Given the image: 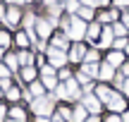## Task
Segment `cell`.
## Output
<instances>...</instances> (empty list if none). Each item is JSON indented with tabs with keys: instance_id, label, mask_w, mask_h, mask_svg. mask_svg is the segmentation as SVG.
<instances>
[{
	"instance_id": "1",
	"label": "cell",
	"mask_w": 129,
	"mask_h": 122,
	"mask_svg": "<svg viewBox=\"0 0 129 122\" xmlns=\"http://www.w3.org/2000/svg\"><path fill=\"white\" fill-rule=\"evenodd\" d=\"M67 34H69L72 38H79V41H81V38L86 36V24H84V19L74 17L72 22H69V29H67Z\"/></svg>"
},
{
	"instance_id": "2",
	"label": "cell",
	"mask_w": 129,
	"mask_h": 122,
	"mask_svg": "<svg viewBox=\"0 0 129 122\" xmlns=\"http://www.w3.org/2000/svg\"><path fill=\"white\" fill-rule=\"evenodd\" d=\"M34 110H36V115H50L53 98H48V96H38V98L34 101Z\"/></svg>"
},
{
	"instance_id": "3",
	"label": "cell",
	"mask_w": 129,
	"mask_h": 122,
	"mask_svg": "<svg viewBox=\"0 0 129 122\" xmlns=\"http://www.w3.org/2000/svg\"><path fill=\"white\" fill-rule=\"evenodd\" d=\"M81 103H84V108L91 110V113H98V110H101V101H98V96H93V94H86L81 98Z\"/></svg>"
},
{
	"instance_id": "4",
	"label": "cell",
	"mask_w": 129,
	"mask_h": 122,
	"mask_svg": "<svg viewBox=\"0 0 129 122\" xmlns=\"http://www.w3.org/2000/svg\"><path fill=\"white\" fill-rule=\"evenodd\" d=\"M48 53H50V62H53V67H60V65H64V62H67V55H64L60 48H55V46H53Z\"/></svg>"
},
{
	"instance_id": "5",
	"label": "cell",
	"mask_w": 129,
	"mask_h": 122,
	"mask_svg": "<svg viewBox=\"0 0 129 122\" xmlns=\"http://www.w3.org/2000/svg\"><path fill=\"white\" fill-rule=\"evenodd\" d=\"M64 98H79V84H77V79H67V84H64Z\"/></svg>"
},
{
	"instance_id": "6",
	"label": "cell",
	"mask_w": 129,
	"mask_h": 122,
	"mask_svg": "<svg viewBox=\"0 0 129 122\" xmlns=\"http://www.w3.org/2000/svg\"><path fill=\"white\" fill-rule=\"evenodd\" d=\"M108 105H110V110H117V113H122V110L127 108L124 98H122V96H117V94H112V98L108 101Z\"/></svg>"
},
{
	"instance_id": "7",
	"label": "cell",
	"mask_w": 129,
	"mask_h": 122,
	"mask_svg": "<svg viewBox=\"0 0 129 122\" xmlns=\"http://www.w3.org/2000/svg\"><path fill=\"white\" fill-rule=\"evenodd\" d=\"M86 55V48L81 46V43H77V46H72V50H69V60H81V57Z\"/></svg>"
},
{
	"instance_id": "8",
	"label": "cell",
	"mask_w": 129,
	"mask_h": 122,
	"mask_svg": "<svg viewBox=\"0 0 129 122\" xmlns=\"http://www.w3.org/2000/svg\"><path fill=\"white\" fill-rule=\"evenodd\" d=\"M19 17H22V14H19L17 7H12V10H7V12H5V22H7L10 26H14V24L19 22Z\"/></svg>"
},
{
	"instance_id": "9",
	"label": "cell",
	"mask_w": 129,
	"mask_h": 122,
	"mask_svg": "<svg viewBox=\"0 0 129 122\" xmlns=\"http://www.w3.org/2000/svg\"><path fill=\"white\" fill-rule=\"evenodd\" d=\"M48 31H50V22H46V19H36V34H41V38H46Z\"/></svg>"
},
{
	"instance_id": "10",
	"label": "cell",
	"mask_w": 129,
	"mask_h": 122,
	"mask_svg": "<svg viewBox=\"0 0 129 122\" xmlns=\"http://www.w3.org/2000/svg\"><path fill=\"white\" fill-rule=\"evenodd\" d=\"M96 96H98V101H105V103H108V101L112 98V91L108 89V86H98V89H96Z\"/></svg>"
},
{
	"instance_id": "11",
	"label": "cell",
	"mask_w": 129,
	"mask_h": 122,
	"mask_svg": "<svg viewBox=\"0 0 129 122\" xmlns=\"http://www.w3.org/2000/svg\"><path fill=\"white\" fill-rule=\"evenodd\" d=\"M112 34H115V31H112V29H103V31H101V46L103 48H105V46H110V41H112Z\"/></svg>"
},
{
	"instance_id": "12",
	"label": "cell",
	"mask_w": 129,
	"mask_h": 122,
	"mask_svg": "<svg viewBox=\"0 0 129 122\" xmlns=\"http://www.w3.org/2000/svg\"><path fill=\"white\" fill-rule=\"evenodd\" d=\"M98 72H101V70H98L93 62H86V65H84V74H86V77H98Z\"/></svg>"
},
{
	"instance_id": "13",
	"label": "cell",
	"mask_w": 129,
	"mask_h": 122,
	"mask_svg": "<svg viewBox=\"0 0 129 122\" xmlns=\"http://www.w3.org/2000/svg\"><path fill=\"white\" fill-rule=\"evenodd\" d=\"M98 77H101V79H110V77H112V65H110V62L101 67V72H98Z\"/></svg>"
},
{
	"instance_id": "14",
	"label": "cell",
	"mask_w": 129,
	"mask_h": 122,
	"mask_svg": "<svg viewBox=\"0 0 129 122\" xmlns=\"http://www.w3.org/2000/svg\"><path fill=\"white\" fill-rule=\"evenodd\" d=\"M74 122H86V108H77L74 110Z\"/></svg>"
},
{
	"instance_id": "15",
	"label": "cell",
	"mask_w": 129,
	"mask_h": 122,
	"mask_svg": "<svg viewBox=\"0 0 129 122\" xmlns=\"http://www.w3.org/2000/svg\"><path fill=\"white\" fill-rule=\"evenodd\" d=\"M101 31H103V29L98 26V24H91L88 31H86V36H88V38H98V34H101Z\"/></svg>"
},
{
	"instance_id": "16",
	"label": "cell",
	"mask_w": 129,
	"mask_h": 122,
	"mask_svg": "<svg viewBox=\"0 0 129 122\" xmlns=\"http://www.w3.org/2000/svg\"><path fill=\"white\" fill-rule=\"evenodd\" d=\"M43 91H46V89H43V84H36V81H34L31 89H29V94H31V96H43Z\"/></svg>"
},
{
	"instance_id": "17",
	"label": "cell",
	"mask_w": 129,
	"mask_h": 122,
	"mask_svg": "<svg viewBox=\"0 0 129 122\" xmlns=\"http://www.w3.org/2000/svg\"><path fill=\"white\" fill-rule=\"evenodd\" d=\"M34 74H36V70H34V67H29V65L22 70V77H24L26 81H31V79H34Z\"/></svg>"
},
{
	"instance_id": "18",
	"label": "cell",
	"mask_w": 129,
	"mask_h": 122,
	"mask_svg": "<svg viewBox=\"0 0 129 122\" xmlns=\"http://www.w3.org/2000/svg\"><path fill=\"white\" fill-rule=\"evenodd\" d=\"M53 46H55V48H60V50H62V48H67V38L57 34V36H55V41H53Z\"/></svg>"
},
{
	"instance_id": "19",
	"label": "cell",
	"mask_w": 129,
	"mask_h": 122,
	"mask_svg": "<svg viewBox=\"0 0 129 122\" xmlns=\"http://www.w3.org/2000/svg\"><path fill=\"white\" fill-rule=\"evenodd\" d=\"M24 24H26V34H34V31H31V26L36 24V17H34V14H26V19H24Z\"/></svg>"
},
{
	"instance_id": "20",
	"label": "cell",
	"mask_w": 129,
	"mask_h": 122,
	"mask_svg": "<svg viewBox=\"0 0 129 122\" xmlns=\"http://www.w3.org/2000/svg\"><path fill=\"white\" fill-rule=\"evenodd\" d=\"M120 62H122V53H117V50L110 53V65L115 67V65H120Z\"/></svg>"
},
{
	"instance_id": "21",
	"label": "cell",
	"mask_w": 129,
	"mask_h": 122,
	"mask_svg": "<svg viewBox=\"0 0 129 122\" xmlns=\"http://www.w3.org/2000/svg\"><path fill=\"white\" fill-rule=\"evenodd\" d=\"M17 60L22 62V65H29V62H31V55H29V53H24V50H22V53H19V57H17Z\"/></svg>"
},
{
	"instance_id": "22",
	"label": "cell",
	"mask_w": 129,
	"mask_h": 122,
	"mask_svg": "<svg viewBox=\"0 0 129 122\" xmlns=\"http://www.w3.org/2000/svg\"><path fill=\"white\" fill-rule=\"evenodd\" d=\"M7 98L17 101V98H19V89H14V86H10V89H7Z\"/></svg>"
},
{
	"instance_id": "23",
	"label": "cell",
	"mask_w": 129,
	"mask_h": 122,
	"mask_svg": "<svg viewBox=\"0 0 129 122\" xmlns=\"http://www.w3.org/2000/svg\"><path fill=\"white\" fill-rule=\"evenodd\" d=\"M12 117H14V120H22V122H24V110H22V108H12Z\"/></svg>"
},
{
	"instance_id": "24",
	"label": "cell",
	"mask_w": 129,
	"mask_h": 122,
	"mask_svg": "<svg viewBox=\"0 0 129 122\" xmlns=\"http://www.w3.org/2000/svg\"><path fill=\"white\" fill-rule=\"evenodd\" d=\"M60 113H62V117H64V120H74V113H72V108H60Z\"/></svg>"
},
{
	"instance_id": "25",
	"label": "cell",
	"mask_w": 129,
	"mask_h": 122,
	"mask_svg": "<svg viewBox=\"0 0 129 122\" xmlns=\"http://www.w3.org/2000/svg\"><path fill=\"white\" fill-rule=\"evenodd\" d=\"M112 31H115L117 36H124V34H127V26H124V24H115V29H112Z\"/></svg>"
},
{
	"instance_id": "26",
	"label": "cell",
	"mask_w": 129,
	"mask_h": 122,
	"mask_svg": "<svg viewBox=\"0 0 129 122\" xmlns=\"http://www.w3.org/2000/svg\"><path fill=\"white\" fill-rule=\"evenodd\" d=\"M67 10L69 12H77L79 10V0H67Z\"/></svg>"
},
{
	"instance_id": "27",
	"label": "cell",
	"mask_w": 129,
	"mask_h": 122,
	"mask_svg": "<svg viewBox=\"0 0 129 122\" xmlns=\"http://www.w3.org/2000/svg\"><path fill=\"white\" fill-rule=\"evenodd\" d=\"M17 43H19V46H26V43H29V36H26V34H17Z\"/></svg>"
},
{
	"instance_id": "28",
	"label": "cell",
	"mask_w": 129,
	"mask_h": 122,
	"mask_svg": "<svg viewBox=\"0 0 129 122\" xmlns=\"http://www.w3.org/2000/svg\"><path fill=\"white\" fill-rule=\"evenodd\" d=\"M101 19H103V22H110V19H117V12H103V14H101Z\"/></svg>"
},
{
	"instance_id": "29",
	"label": "cell",
	"mask_w": 129,
	"mask_h": 122,
	"mask_svg": "<svg viewBox=\"0 0 129 122\" xmlns=\"http://www.w3.org/2000/svg\"><path fill=\"white\" fill-rule=\"evenodd\" d=\"M43 84H46V86H50V89H55V77H43Z\"/></svg>"
},
{
	"instance_id": "30",
	"label": "cell",
	"mask_w": 129,
	"mask_h": 122,
	"mask_svg": "<svg viewBox=\"0 0 129 122\" xmlns=\"http://www.w3.org/2000/svg\"><path fill=\"white\" fill-rule=\"evenodd\" d=\"M10 46V36L7 34H0V48H7Z\"/></svg>"
},
{
	"instance_id": "31",
	"label": "cell",
	"mask_w": 129,
	"mask_h": 122,
	"mask_svg": "<svg viewBox=\"0 0 129 122\" xmlns=\"http://www.w3.org/2000/svg\"><path fill=\"white\" fill-rule=\"evenodd\" d=\"M79 14H81V19H91V17H93L91 7H84V10H81V12H79Z\"/></svg>"
},
{
	"instance_id": "32",
	"label": "cell",
	"mask_w": 129,
	"mask_h": 122,
	"mask_svg": "<svg viewBox=\"0 0 129 122\" xmlns=\"http://www.w3.org/2000/svg\"><path fill=\"white\" fill-rule=\"evenodd\" d=\"M86 60H88V62H96V60H98V53H96V50H86Z\"/></svg>"
},
{
	"instance_id": "33",
	"label": "cell",
	"mask_w": 129,
	"mask_h": 122,
	"mask_svg": "<svg viewBox=\"0 0 129 122\" xmlns=\"http://www.w3.org/2000/svg\"><path fill=\"white\" fill-rule=\"evenodd\" d=\"M41 74H43V77H55V70H53V67H43Z\"/></svg>"
},
{
	"instance_id": "34",
	"label": "cell",
	"mask_w": 129,
	"mask_h": 122,
	"mask_svg": "<svg viewBox=\"0 0 129 122\" xmlns=\"http://www.w3.org/2000/svg\"><path fill=\"white\" fill-rule=\"evenodd\" d=\"M17 62H19V60H17L14 55H7V65L12 67V70H17Z\"/></svg>"
},
{
	"instance_id": "35",
	"label": "cell",
	"mask_w": 129,
	"mask_h": 122,
	"mask_svg": "<svg viewBox=\"0 0 129 122\" xmlns=\"http://www.w3.org/2000/svg\"><path fill=\"white\" fill-rule=\"evenodd\" d=\"M79 3H84L86 7H96V5H98V0H79Z\"/></svg>"
},
{
	"instance_id": "36",
	"label": "cell",
	"mask_w": 129,
	"mask_h": 122,
	"mask_svg": "<svg viewBox=\"0 0 129 122\" xmlns=\"http://www.w3.org/2000/svg\"><path fill=\"white\" fill-rule=\"evenodd\" d=\"M7 77H10V70L7 67H0V79H7Z\"/></svg>"
},
{
	"instance_id": "37",
	"label": "cell",
	"mask_w": 129,
	"mask_h": 122,
	"mask_svg": "<svg viewBox=\"0 0 129 122\" xmlns=\"http://www.w3.org/2000/svg\"><path fill=\"white\" fill-rule=\"evenodd\" d=\"M115 46H117V48H124V46H127V41H124V38L120 36V38H117V41H115Z\"/></svg>"
},
{
	"instance_id": "38",
	"label": "cell",
	"mask_w": 129,
	"mask_h": 122,
	"mask_svg": "<svg viewBox=\"0 0 129 122\" xmlns=\"http://www.w3.org/2000/svg\"><path fill=\"white\" fill-rule=\"evenodd\" d=\"M60 77L62 79H69V70H60Z\"/></svg>"
},
{
	"instance_id": "39",
	"label": "cell",
	"mask_w": 129,
	"mask_h": 122,
	"mask_svg": "<svg viewBox=\"0 0 129 122\" xmlns=\"http://www.w3.org/2000/svg\"><path fill=\"white\" fill-rule=\"evenodd\" d=\"M115 5H120V7H124V5H129V0H115Z\"/></svg>"
},
{
	"instance_id": "40",
	"label": "cell",
	"mask_w": 129,
	"mask_h": 122,
	"mask_svg": "<svg viewBox=\"0 0 129 122\" xmlns=\"http://www.w3.org/2000/svg\"><path fill=\"white\" fill-rule=\"evenodd\" d=\"M38 122H50V120H48L46 115H38Z\"/></svg>"
},
{
	"instance_id": "41",
	"label": "cell",
	"mask_w": 129,
	"mask_h": 122,
	"mask_svg": "<svg viewBox=\"0 0 129 122\" xmlns=\"http://www.w3.org/2000/svg\"><path fill=\"white\" fill-rule=\"evenodd\" d=\"M108 122H122L120 117H115V115H112V117H108Z\"/></svg>"
},
{
	"instance_id": "42",
	"label": "cell",
	"mask_w": 129,
	"mask_h": 122,
	"mask_svg": "<svg viewBox=\"0 0 129 122\" xmlns=\"http://www.w3.org/2000/svg\"><path fill=\"white\" fill-rule=\"evenodd\" d=\"M124 26L129 29V14H124Z\"/></svg>"
},
{
	"instance_id": "43",
	"label": "cell",
	"mask_w": 129,
	"mask_h": 122,
	"mask_svg": "<svg viewBox=\"0 0 129 122\" xmlns=\"http://www.w3.org/2000/svg\"><path fill=\"white\" fill-rule=\"evenodd\" d=\"M124 91H127V94H129V79L124 81Z\"/></svg>"
},
{
	"instance_id": "44",
	"label": "cell",
	"mask_w": 129,
	"mask_h": 122,
	"mask_svg": "<svg viewBox=\"0 0 129 122\" xmlns=\"http://www.w3.org/2000/svg\"><path fill=\"white\" fill-rule=\"evenodd\" d=\"M122 122H129V113H124V117H122Z\"/></svg>"
},
{
	"instance_id": "45",
	"label": "cell",
	"mask_w": 129,
	"mask_h": 122,
	"mask_svg": "<svg viewBox=\"0 0 129 122\" xmlns=\"http://www.w3.org/2000/svg\"><path fill=\"white\" fill-rule=\"evenodd\" d=\"M108 3H110V0H98V5H108Z\"/></svg>"
},
{
	"instance_id": "46",
	"label": "cell",
	"mask_w": 129,
	"mask_h": 122,
	"mask_svg": "<svg viewBox=\"0 0 129 122\" xmlns=\"http://www.w3.org/2000/svg\"><path fill=\"white\" fill-rule=\"evenodd\" d=\"M0 17H3V19H5V7H0Z\"/></svg>"
},
{
	"instance_id": "47",
	"label": "cell",
	"mask_w": 129,
	"mask_h": 122,
	"mask_svg": "<svg viewBox=\"0 0 129 122\" xmlns=\"http://www.w3.org/2000/svg\"><path fill=\"white\" fill-rule=\"evenodd\" d=\"M86 122H98V117H88V120H86Z\"/></svg>"
},
{
	"instance_id": "48",
	"label": "cell",
	"mask_w": 129,
	"mask_h": 122,
	"mask_svg": "<svg viewBox=\"0 0 129 122\" xmlns=\"http://www.w3.org/2000/svg\"><path fill=\"white\" fill-rule=\"evenodd\" d=\"M7 3H14V5H17V3H22V0H7Z\"/></svg>"
},
{
	"instance_id": "49",
	"label": "cell",
	"mask_w": 129,
	"mask_h": 122,
	"mask_svg": "<svg viewBox=\"0 0 129 122\" xmlns=\"http://www.w3.org/2000/svg\"><path fill=\"white\" fill-rule=\"evenodd\" d=\"M53 122H64V120H60V117H55V120H53Z\"/></svg>"
},
{
	"instance_id": "50",
	"label": "cell",
	"mask_w": 129,
	"mask_h": 122,
	"mask_svg": "<svg viewBox=\"0 0 129 122\" xmlns=\"http://www.w3.org/2000/svg\"><path fill=\"white\" fill-rule=\"evenodd\" d=\"M0 60H3V48H0Z\"/></svg>"
},
{
	"instance_id": "51",
	"label": "cell",
	"mask_w": 129,
	"mask_h": 122,
	"mask_svg": "<svg viewBox=\"0 0 129 122\" xmlns=\"http://www.w3.org/2000/svg\"><path fill=\"white\" fill-rule=\"evenodd\" d=\"M12 122H22V120H12Z\"/></svg>"
},
{
	"instance_id": "52",
	"label": "cell",
	"mask_w": 129,
	"mask_h": 122,
	"mask_svg": "<svg viewBox=\"0 0 129 122\" xmlns=\"http://www.w3.org/2000/svg\"><path fill=\"white\" fill-rule=\"evenodd\" d=\"M24 3H31V0H24Z\"/></svg>"
},
{
	"instance_id": "53",
	"label": "cell",
	"mask_w": 129,
	"mask_h": 122,
	"mask_svg": "<svg viewBox=\"0 0 129 122\" xmlns=\"http://www.w3.org/2000/svg\"><path fill=\"white\" fill-rule=\"evenodd\" d=\"M0 94H3V91H0Z\"/></svg>"
}]
</instances>
